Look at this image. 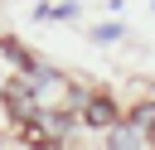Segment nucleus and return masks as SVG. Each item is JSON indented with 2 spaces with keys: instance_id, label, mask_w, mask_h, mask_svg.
<instances>
[{
  "instance_id": "nucleus-1",
  "label": "nucleus",
  "mask_w": 155,
  "mask_h": 150,
  "mask_svg": "<svg viewBox=\"0 0 155 150\" xmlns=\"http://www.w3.org/2000/svg\"><path fill=\"white\" fill-rule=\"evenodd\" d=\"M82 106H87V111H82L87 126H102V131H107L111 121H121V106H116L111 97H82Z\"/></svg>"
},
{
  "instance_id": "nucleus-2",
  "label": "nucleus",
  "mask_w": 155,
  "mask_h": 150,
  "mask_svg": "<svg viewBox=\"0 0 155 150\" xmlns=\"http://www.w3.org/2000/svg\"><path fill=\"white\" fill-rule=\"evenodd\" d=\"M107 145H111V150H140V145H145V131L131 126V121H111V126H107Z\"/></svg>"
},
{
  "instance_id": "nucleus-3",
  "label": "nucleus",
  "mask_w": 155,
  "mask_h": 150,
  "mask_svg": "<svg viewBox=\"0 0 155 150\" xmlns=\"http://www.w3.org/2000/svg\"><path fill=\"white\" fill-rule=\"evenodd\" d=\"M131 126H140V131H150V126H155V102H145V106H136V116H131Z\"/></svg>"
},
{
  "instance_id": "nucleus-4",
  "label": "nucleus",
  "mask_w": 155,
  "mask_h": 150,
  "mask_svg": "<svg viewBox=\"0 0 155 150\" xmlns=\"http://www.w3.org/2000/svg\"><path fill=\"white\" fill-rule=\"evenodd\" d=\"M97 39H102V44H111V39H121V24H102V29H97Z\"/></svg>"
}]
</instances>
